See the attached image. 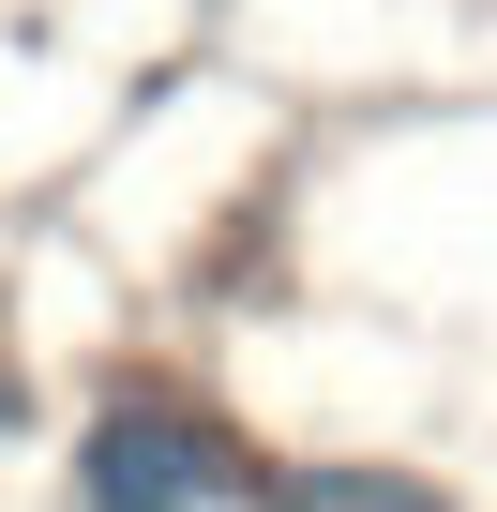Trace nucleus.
<instances>
[{
    "mask_svg": "<svg viewBox=\"0 0 497 512\" xmlns=\"http://www.w3.org/2000/svg\"><path fill=\"white\" fill-rule=\"evenodd\" d=\"M211 497H241L226 422H196V407H166V392H121V407L76 422V482H61V512H211Z\"/></svg>",
    "mask_w": 497,
    "mask_h": 512,
    "instance_id": "f257e3e1",
    "label": "nucleus"
},
{
    "mask_svg": "<svg viewBox=\"0 0 497 512\" xmlns=\"http://www.w3.org/2000/svg\"><path fill=\"white\" fill-rule=\"evenodd\" d=\"M272 512H437V482H407V467H287Z\"/></svg>",
    "mask_w": 497,
    "mask_h": 512,
    "instance_id": "f03ea898",
    "label": "nucleus"
}]
</instances>
